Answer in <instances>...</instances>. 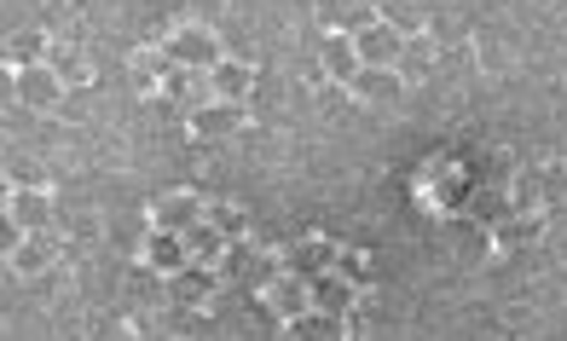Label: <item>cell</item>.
Segmentation results:
<instances>
[{
	"mask_svg": "<svg viewBox=\"0 0 567 341\" xmlns=\"http://www.w3.org/2000/svg\"><path fill=\"white\" fill-rule=\"evenodd\" d=\"M163 46H168V59H174L179 70H215L226 52H231V46L215 35V23H203V18H179L174 30L163 35Z\"/></svg>",
	"mask_w": 567,
	"mask_h": 341,
	"instance_id": "cell-1",
	"label": "cell"
},
{
	"mask_svg": "<svg viewBox=\"0 0 567 341\" xmlns=\"http://www.w3.org/2000/svg\"><path fill=\"white\" fill-rule=\"evenodd\" d=\"M7 93L23 104V111H35V116H53L59 104L70 99V87H64V75L53 70V59L30 64V70H7Z\"/></svg>",
	"mask_w": 567,
	"mask_h": 341,
	"instance_id": "cell-2",
	"label": "cell"
},
{
	"mask_svg": "<svg viewBox=\"0 0 567 341\" xmlns=\"http://www.w3.org/2000/svg\"><path fill=\"white\" fill-rule=\"evenodd\" d=\"M255 296H261V307H267V319H272V324H296L301 312L313 307V278H301V272H290V267H278Z\"/></svg>",
	"mask_w": 567,
	"mask_h": 341,
	"instance_id": "cell-3",
	"label": "cell"
},
{
	"mask_svg": "<svg viewBox=\"0 0 567 341\" xmlns=\"http://www.w3.org/2000/svg\"><path fill=\"white\" fill-rule=\"evenodd\" d=\"M163 290H168V301L179 312H203L215 301V290H220V267H209V260H186L179 272L163 278Z\"/></svg>",
	"mask_w": 567,
	"mask_h": 341,
	"instance_id": "cell-4",
	"label": "cell"
},
{
	"mask_svg": "<svg viewBox=\"0 0 567 341\" xmlns=\"http://www.w3.org/2000/svg\"><path fill=\"white\" fill-rule=\"evenodd\" d=\"M342 93H353L359 104H365V111H394V104L405 99V75H400V70H377V64H365Z\"/></svg>",
	"mask_w": 567,
	"mask_h": 341,
	"instance_id": "cell-5",
	"label": "cell"
},
{
	"mask_svg": "<svg viewBox=\"0 0 567 341\" xmlns=\"http://www.w3.org/2000/svg\"><path fill=\"white\" fill-rule=\"evenodd\" d=\"M353 41H359V64H377V70H400V59H405V30H394L389 18L365 23V30H359Z\"/></svg>",
	"mask_w": 567,
	"mask_h": 341,
	"instance_id": "cell-6",
	"label": "cell"
},
{
	"mask_svg": "<svg viewBox=\"0 0 567 341\" xmlns=\"http://www.w3.org/2000/svg\"><path fill=\"white\" fill-rule=\"evenodd\" d=\"M359 70H365V64H359V41H353L348 30H324V35H319V75H324V82L348 87Z\"/></svg>",
	"mask_w": 567,
	"mask_h": 341,
	"instance_id": "cell-7",
	"label": "cell"
},
{
	"mask_svg": "<svg viewBox=\"0 0 567 341\" xmlns=\"http://www.w3.org/2000/svg\"><path fill=\"white\" fill-rule=\"evenodd\" d=\"M168 70H174V59H168V46H163V41H151V46H134V52H127V82H134L140 99L163 93Z\"/></svg>",
	"mask_w": 567,
	"mask_h": 341,
	"instance_id": "cell-8",
	"label": "cell"
},
{
	"mask_svg": "<svg viewBox=\"0 0 567 341\" xmlns=\"http://www.w3.org/2000/svg\"><path fill=\"white\" fill-rule=\"evenodd\" d=\"M203 215H209V203H203L197 192H163L157 203L145 208V226H168V231H186V226H197Z\"/></svg>",
	"mask_w": 567,
	"mask_h": 341,
	"instance_id": "cell-9",
	"label": "cell"
},
{
	"mask_svg": "<svg viewBox=\"0 0 567 341\" xmlns=\"http://www.w3.org/2000/svg\"><path fill=\"white\" fill-rule=\"evenodd\" d=\"M140 260H145V267L151 272H179V267H186V260H192V249H186V231H168V226H151L145 231V244H140Z\"/></svg>",
	"mask_w": 567,
	"mask_h": 341,
	"instance_id": "cell-10",
	"label": "cell"
},
{
	"mask_svg": "<svg viewBox=\"0 0 567 341\" xmlns=\"http://www.w3.org/2000/svg\"><path fill=\"white\" fill-rule=\"evenodd\" d=\"M186 127H192V140H231V134H244V104L209 99L203 111L186 116Z\"/></svg>",
	"mask_w": 567,
	"mask_h": 341,
	"instance_id": "cell-11",
	"label": "cell"
},
{
	"mask_svg": "<svg viewBox=\"0 0 567 341\" xmlns=\"http://www.w3.org/2000/svg\"><path fill=\"white\" fill-rule=\"evenodd\" d=\"M0 215L18 220L23 231H47V226H53V197H47V186H12Z\"/></svg>",
	"mask_w": 567,
	"mask_h": 341,
	"instance_id": "cell-12",
	"label": "cell"
},
{
	"mask_svg": "<svg viewBox=\"0 0 567 341\" xmlns=\"http://www.w3.org/2000/svg\"><path fill=\"white\" fill-rule=\"evenodd\" d=\"M163 99H174V111L179 116H192V111H203V104L215 99V82H209V70H168V82H163Z\"/></svg>",
	"mask_w": 567,
	"mask_h": 341,
	"instance_id": "cell-13",
	"label": "cell"
},
{
	"mask_svg": "<svg viewBox=\"0 0 567 341\" xmlns=\"http://www.w3.org/2000/svg\"><path fill=\"white\" fill-rule=\"evenodd\" d=\"M0 59H7V70H30V64H47L53 59V35L35 30V23H18V30L7 35V46H0Z\"/></svg>",
	"mask_w": 567,
	"mask_h": 341,
	"instance_id": "cell-14",
	"label": "cell"
},
{
	"mask_svg": "<svg viewBox=\"0 0 567 341\" xmlns=\"http://www.w3.org/2000/svg\"><path fill=\"white\" fill-rule=\"evenodd\" d=\"M337 255H342V244H337V238H301V244L284 249V267L301 272V278H319V272L337 267Z\"/></svg>",
	"mask_w": 567,
	"mask_h": 341,
	"instance_id": "cell-15",
	"label": "cell"
},
{
	"mask_svg": "<svg viewBox=\"0 0 567 341\" xmlns=\"http://www.w3.org/2000/svg\"><path fill=\"white\" fill-rule=\"evenodd\" d=\"M53 260H59V244L47 231H23V244L7 255V267H12V278H41Z\"/></svg>",
	"mask_w": 567,
	"mask_h": 341,
	"instance_id": "cell-16",
	"label": "cell"
},
{
	"mask_svg": "<svg viewBox=\"0 0 567 341\" xmlns=\"http://www.w3.org/2000/svg\"><path fill=\"white\" fill-rule=\"evenodd\" d=\"M313 307H319V312H337V319H348V312L359 307V283H353L348 272H337V267L319 272V278H313Z\"/></svg>",
	"mask_w": 567,
	"mask_h": 341,
	"instance_id": "cell-17",
	"label": "cell"
},
{
	"mask_svg": "<svg viewBox=\"0 0 567 341\" xmlns=\"http://www.w3.org/2000/svg\"><path fill=\"white\" fill-rule=\"evenodd\" d=\"M209 82H215V99L244 104V99H249V87H255V59H238V52H226V59L209 70Z\"/></svg>",
	"mask_w": 567,
	"mask_h": 341,
	"instance_id": "cell-18",
	"label": "cell"
},
{
	"mask_svg": "<svg viewBox=\"0 0 567 341\" xmlns=\"http://www.w3.org/2000/svg\"><path fill=\"white\" fill-rule=\"evenodd\" d=\"M53 70L64 75V87H70V93H87V87H93V75H99V70H93V52H87V46H75V41H64V46L53 41Z\"/></svg>",
	"mask_w": 567,
	"mask_h": 341,
	"instance_id": "cell-19",
	"label": "cell"
},
{
	"mask_svg": "<svg viewBox=\"0 0 567 341\" xmlns=\"http://www.w3.org/2000/svg\"><path fill=\"white\" fill-rule=\"evenodd\" d=\"M186 249H192V260H209V267H220V255L231 249V238H226L209 215H203L197 226H186Z\"/></svg>",
	"mask_w": 567,
	"mask_h": 341,
	"instance_id": "cell-20",
	"label": "cell"
},
{
	"mask_svg": "<svg viewBox=\"0 0 567 341\" xmlns=\"http://www.w3.org/2000/svg\"><path fill=\"white\" fill-rule=\"evenodd\" d=\"M538 226H545V215H515V208H509V220H498V226H493V244H498V249L533 244V238H538Z\"/></svg>",
	"mask_w": 567,
	"mask_h": 341,
	"instance_id": "cell-21",
	"label": "cell"
},
{
	"mask_svg": "<svg viewBox=\"0 0 567 341\" xmlns=\"http://www.w3.org/2000/svg\"><path fill=\"white\" fill-rule=\"evenodd\" d=\"M434 64V35L417 30V35H405V59H400V75L411 82V70H429Z\"/></svg>",
	"mask_w": 567,
	"mask_h": 341,
	"instance_id": "cell-22",
	"label": "cell"
},
{
	"mask_svg": "<svg viewBox=\"0 0 567 341\" xmlns=\"http://www.w3.org/2000/svg\"><path fill=\"white\" fill-rule=\"evenodd\" d=\"M209 220L226 231L231 244H249V220H244V208H226V203H209Z\"/></svg>",
	"mask_w": 567,
	"mask_h": 341,
	"instance_id": "cell-23",
	"label": "cell"
},
{
	"mask_svg": "<svg viewBox=\"0 0 567 341\" xmlns=\"http://www.w3.org/2000/svg\"><path fill=\"white\" fill-rule=\"evenodd\" d=\"M509 208L515 215H545V192H538V179H509Z\"/></svg>",
	"mask_w": 567,
	"mask_h": 341,
	"instance_id": "cell-24",
	"label": "cell"
},
{
	"mask_svg": "<svg viewBox=\"0 0 567 341\" xmlns=\"http://www.w3.org/2000/svg\"><path fill=\"white\" fill-rule=\"evenodd\" d=\"M337 272H348L359 290H371V267H365V255H353V249H342L337 255Z\"/></svg>",
	"mask_w": 567,
	"mask_h": 341,
	"instance_id": "cell-25",
	"label": "cell"
},
{
	"mask_svg": "<svg viewBox=\"0 0 567 341\" xmlns=\"http://www.w3.org/2000/svg\"><path fill=\"white\" fill-rule=\"evenodd\" d=\"M498 208H504V197L486 192V197H481V220H498Z\"/></svg>",
	"mask_w": 567,
	"mask_h": 341,
	"instance_id": "cell-26",
	"label": "cell"
}]
</instances>
